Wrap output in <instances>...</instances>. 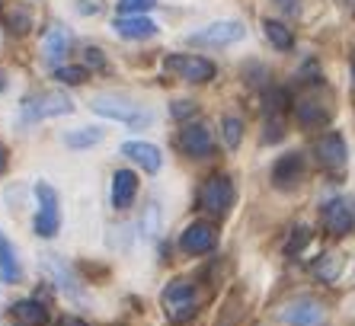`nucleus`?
Masks as SVG:
<instances>
[{
  "label": "nucleus",
  "mask_w": 355,
  "mask_h": 326,
  "mask_svg": "<svg viewBox=\"0 0 355 326\" xmlns=\"http://www.w3.org/2000/svg\"><path fill=\"white\" fill-rule=\"evenodd\" d=\"M93 112L106 115V119H116V122H125L132 128H141V125L150 122V112L144 106H135L132 99L116 96V93H99L93 96Z\"/></svg>",
  "instance_id": "7ed1b4c3"
},
{
  "label": "nucleus",
  "mask_w": 355,
  "mask_h": 326,
  "mask_svg": "<svg viewBox=\"0 0 355 326\" xmlns=\"http://www.w3.org/2000/svg\"><path fill=\"white\" fill-rule=\"evenodd\" d=\"M74 112V103L58 90H49V93H33V96L23 99L19 106V122L23 125H35V122H45V119H55V115H71Z\"/></svg>",
  "instance_id": "f03ea898"
},
{
  "label": "nucleus",
  "mask_w": 355,
  "mask_h": 326,
  "mask_svg": "<svg viewBox=\"0 0 355 326\" xmlns=\"http://www.w3.org/2000/svg\"><path fill=\"white\" fill-rule=\"evenodd\" d=\"M231 205H234V186L227 176H211V180H205V186L198 192V208H202V212L211 214V218H224Z\"/></svg>",
  "instance_id": "0eeeda50"
},
{
  "label": "nucleus",
  "mask_w": 355,
  "mask_h": 326,
  "mask_svg": "<svg viewBox=\"0 0 355 326\" xmlns=\"http://www.w3.org/2000/svg\"><path fill=\"white\" fill-rule=\"evenodd\" d=\"M352 80H355V65H352Z\"/></svg>",
  "instance_id": "f704fd0d"
},
{
  "label": "nucleus",
  "mask_w": 355,
  "mask_h": 326,
  "mask_svg": "<svg viewBox=\"0 0 355 326\" xmlns=\"http://www.w3.org/2000/svg\"><path fill=\"white\" fill-rule=\"evenodd\" d=\"M19 275H23V269H19L17 250H13V243L7 240V234H0V278H3V282H17Z\"/></svg>",
  "instance_id": "4be33fe9"
},
{
  "label": "nucleus",
  "mask_w": 355,
  "mask_h": 326,
  "mask_svg": "<svg viewBox=\"0 0 355 326\" xmlns=\"http://www.w3.org/2000/svg\"><path fill=\"white\" fill-rule=\"evenodd\" d=\"M122 154L128 157V160H135L138 166H144V173H157L160 163H164L160 151L154 144H148V141H125V144H122Z\"/></svg>",
  "instance_id": "dca6fc26"
},
{
  "label": "nucleus",
  "mask_w": 355,
  "mask_h": 326,
  "mask_svg": "<svg viewBox=\"0 0 355 326\" xmlns=\"http://www.w3.org/2000/svg\"><path fill=\"white\" fill-rule=\"evenodd\" d=\"M295 115L304 128H320V125H327V119H330V112H327L320 103H314V99H301L295 106Z\"/></svg>",
  "instance_id": "412c9836"
},
{
  "label": "nucleus",
  "mask_w": 355,
  "mask_h": 326,
  "mask_svg": "<svg viewBox=\"0 0 355 326\" xmlns=\"http://www.w3.org/2000/svg\"><path fill=\"white\" fill-rule=\"evenodd\" d=\"M301 176H304V157H301V154H285V157H279V160H275L272 182L279 189H295Z\"/></svg>",
  "instance_id": "2eb2a0df"
},
{
  "label": "nucleus",
  "mask_w": 355,
  "mask_h": 326,
  "mask_svg": "<svg viewBox=\"0 0 355 326\" xmlns=\"http://www.w3.org/2000/svg\"><path fill=\"white\" fill-rule=\"evenodd\" d=\"M307 3H314V0H275V7L285 10L288 17H297V19L307 17Z\"/></svg>",
  "instance_id": "c85d7f7f"
},
{
  "label": "nucleus",
  "mask_w": 355,
  "mask_h": 326,
  "mask_svg": "<svg viewBox=\"0 0 355 326\" xmlns=\"http://www.w3.org/2000/svg\"><path fill=\"white\" fill-rule=\"evenodd\" d=\"M0 23H3V29H7L10 35H29V29H33V23H35L33 7L23 3V0L7 3V7H0Z\"/></svg>",
  "instance_id": "4468645a"
},
{
  "label": "nucleus",
  "mask_w": 355,
  "mask_h": 326,
  "mask_svg": "<svg viewBox=\"0 0 355 326\" xmlns=\"http://www.w3.org/2000/svg\"><path fill=\"white\" fill-rule=\"evenodd\" d=\"M71 45H74V39H71V33H67L64 26H51V29H45V35H42V61L49 67H61V61H64L67 51H71Z\"/></svg>",
  "instance_id": "ddd939ff"
},
{
  "label": "nucleus",
  "mask_w": 355,
  "mask_h": 326,
  "mask_svg": "<svg viewBox=\"0 0 355 326\" xmlns=\"http://www.w3.org/2000/svg\"><path fill=\"white\" fill-rule=\"evenodd\" d=\"M45 272H49V275L55 278V282H58L61 291H67L71 298H80V285L74 282L71 269H67V266L58 259V256H45Z\"/></svg>",
  "instance_id": "6ab92c4d"
},
{
  "label": "nucleus",
  "mask_w": 355,
  "mask_h": 326,
  "mask_svg": "<svg viewBox=\"0 0 355 326\" xmlns=\"http://www.w3.org/2000/svg\"><path fill=\"white\" fill-rule=\"evenodd\" d=\"M205 304L202 291H198L196 282H186V278H176L170 285L164 288L160 294V307H164V317L170 323H186L198 314V307Z\"/></svg>",
  "instance_id": "f257e3e1"
},
{
  "label": "nucleus",
  "mask_w": 355,
  "mask_h": 326,
  "mask_svg": "<svg viewBox=\"0 0 355 326\" xmlns=\"http://www.w3.org/2000/svg\"><path fill=\"white\" fill-rule=\"evenodd\" d=\"M116 33L122 39H150V35H157V23L148 17H116Z\"/></svg>",
  "instance_id": "a211bd4d"
},
{
  "label": "nucleus",
  "mask_w": 355,
  "mask_h": 326,
  "mask_svg": "<svg viewBox=\"0 0 355 326\" xmlns=\"http://www.w3.org/2000/svg\"><path fill=\"white\" fill-rule=\"evenodd\" d=\"M173 119H189V115H196V106L192 103H173Z\"/></svg>",
  "instance_id": "2f4dec72"
},
{
  "label": "nucleus",
  "mask_w": 355,
  "mask_h": 326,
  "mask_svg": "<svg viewBox=\"0 0 355 326\" xmlns=\"http://www.w3.org/2000/svg\"><path fill=\"white\" fill-rule=\"evenodd\" d=\"M61 326H90V323H83L80 317H64L61 320Z\"/></svg>",
  "instance_id": "473e14b6"
},
{
  "label": "nucleus",
  "mask_w": 355,
  "mask_h": 326,
  "mask_svg": "<svg viewBox=\"0 0 355 326\" xmlns=\"http://www.w3.org/2000/svg\"><path fill=\"white\" fill-rule=\"evenodd\" d=\"M164 71L180 77L186 83H208L215 77V65L202 55H182V51H173V55L164 58Z\"/></svg>",
  "instance_id": "20e7f679"
},
{
  "label": "nucleus",
  "mask_w": 355,
  "mask_h": 326,
  "mask_svg": "<svg viewBox=\"0 0 355 326\" xmlns=\"http://www.w3.org/2000/svg\"><path fill=\"white\" fill-rule=\"evenodd\" d=\"M320 224H323V230H327V234L346 237L349 230L355 228L352 202H349V198H330V202H323V208H320Z\"/></svg>",
  "instance_id": "1a4fd4ad"
},
{
  "label": "nucleus",
  "mask_w": 355,
  "mask_h": 326,
  "mask_svg": "<svg viewBox=\"0 0 355 326\" xmlns=\"http://www.w3.org/2000/svg\"><path fill=\"white\" fill-rule=\"evenodd\" d=\"M311 240V230L307 228H295L291 230V240H288V246H285V253L288 256H295V253H301L304 250V243Z\"/></svg>",
  "instance_id": "c756f323"
},
{
  "label": "nucleus",
  "mask_w": 355,
  "mask_h": 326,
  "mask_svg": "<svg viewBox=\"0 0 355 326\" xmlns=\"http://www.w3.org/2000/svg\"><path fill=\"white\" fill-rule=\"evenodd\" d=\"M51 74H55V80L64 83V87H80V83L87 80V67H80V65H61Z\"/></svg>",
  "instance_id": "a878e982"
},
{
  "label": "nucleus",
  "mask_w": 355,
  "mask_h": 326,
  "mask_svg": "<svg viewBox=\"0 0 355 326\" xmlns=\"http://www.w3.org/2000/svg\"><path fill=\"white\" fill-rule=\"evenodd\" d=\"M10 314L17 317L19 326H45V320H49V310L39 301H17Z\"/></svg>",
  "instance_id": "aec40b11"
},
{
  "label": "nucleus",
  "mask_w": 355,
  "mask_h": 326,
  "mask_svg": "<svg viewBox=\"0 0 355 326\" xmlns=\"http://www.w3.org/2000/svg\"><path fill=\"white\" fill-rule=\"evenodd\" d=\"M314 154H317V160H320L323 170H330V173H343V170H346L349 147H346V138H343L339 131H330V135L317 138Z\"/></svg>",
  "instance_id": "9d476101"
},
{
  "label": "nucleus",
  "mask_w": 355,
  "mask_h": 326,
  "mask_svg": "<svg viewBox=\"0 0 355 326\" xmlns=\"http://www.w3.org/2000/svg\"><path fill=\"white\" fill-rule=\"evenodd\" d=\"M154 0H119V17H144Z\"/></svg>",
  "instance_id": "cd10ccee"
},
{
  "label": "nucleus",
  "mask_w": 355,
  "mask_h": 326,
  "mask_svg": "<svg viewBox=\"0 0 355 326\" xmlns=\"http://www.w3.org/2000/svg\"><path fill=\"white\" fill-rule=\"evenodd\" d=\"M176 144H180V151L186 157H208L211 151H215V138H211V131H208L205 125H198V122L182 125Z\"/></svg>",
  "instance_id": "f8f14e48"
},
{
  "label": "nucleus",
  "mask_w": 355,
  "mask_h": 326,
  "mask_svg": "<svg viewBox=\"0 0 355 326\" xmlns=\"http://www.w3.org/2000/svg\"><path fill=\"white\" fill-rule=\"evenodd\" d=\"M99 141H103V131L99 128H77V131H71V135L64 138V144L83 151V147H93V144H99Z\"/></svg>",
  "instance_id": "393cba45"
},
{
  "label": "nucleus",
  "mask_w": 355,
  "mask_h": 326,
  "mask_svg": "<svg viewBox=\"0 0 355 326\" xmlns=\"http://www.w3.org/2000/svg\"><path fill=\"white\" fill-rule=\"evenodd\" d=\"M215 243H218V230H215V224H208V221H196V224H189L180 237L182 253H189V256L211 253Z\"/></svg>",
  "instance_id": "9b49d317"
},
{
  "label": "nucleus",
  "mask_w": 355,
  "mask_h": 326,
  "mask_svg": "<svg viewBox=\"0 0 355 326\" xmlns=\"http://www.w3.org/2000/svg\"><path fill=\"white\" fill-rule=\"evenodd\" d=\"M221 131H224V144H227V147H240V141H243V122H240V119L227 115V119L221 122Z\"/></svg>",
  "instance_id": "bb28decb"
},
{
  "label": "nucleus",
  "mask_w": 355,
  "mask_h": 326,
  "mask_svg": "<svg viewBox=\"0 0 355 326\" xmlns=\"http://www.w3.org/2000/svg\"><path fill=\"white\" fill-rule=\"evenodd\" d=\"M279 320L288 326H323L327 323V307H323V301L304 294V298H291L288 304H282Z\"/></svg>",
  "instance_id": "39448f33"
},
{
  "label": "nucleus",
  "mask_w": 355,
  "mask_h": 326,
  "mask_svg": "<svg viewBox=\"0 0 355 326\" xmlns=\"http://www.w3.org/2000/svg\"><path fill=\"white\" fill-rule=\"evenodd\" d=\"M243 35H247L243 23H237V19H221V23H211V26H205V29L192 33L189 42L192 45H208V49H224V45L240 42Z\"/></svg>",
  "instance_id": "6e6552de"
},
{
  "label": "nucleus",
  "mask_w": 355,
  "mask_h": 326,
  "mask_svg": "<svg viewBox=\"0 0 355 326\" xmlns=\"http://www.w3.org/2000/svg\"><path fill=\"white\" fill-rule=\"evenodd\" d=\"M83 61H87V67H93V71H106V58H103L99 49H83Z\"/></svg>",
  "instance_id": "7c9ffc66"
},
{
  "label": "nucleus",
  "mask_w": 355,
  "mask_h": 326,
  "mask_svg": "<svg viewBox=\"0 0 355 326\" xmlns=\"http://www.w3.org/2000/svg\"><path fill=\"white\" fill-rule=\"evenodd\" d=\"M263 33H266V39L272 42L279 51H288L291 45H295V35H291V29L285 23H279V19H266V23H263Z\"/></svg>",
  "instance_id": "5701e85b"
},
{
  "label": "nucleus",
  "mask_w": 355,
  "mask_h": 326,
  "mask_svg": "<svg viewBox=\"0 0 355 326\" xmlns=\"http://www.w3.org/2000/svg\"><path fill=\"white\" fill-rule=\"evenodd\" d=\"M135 192H138V176H135L132 170H119L116 176H112V205H116L119 212L132 208Z\"/></svg>",
  "instance_id": "f3484780"
},
{
  "label": "nucleus",
  "mask_w": 355,
  "mask_h": 326,
  "mask_svg": "<svg viewBox=\"0 0 355 326\" xmlns=\"http://www.w3.org/2000/svg\"><path fill=\"white\" fill-rule=\"evenodd\" d=\"M7 170V154H3V147H0V173Z\"/></svg>",
  "instance_id": "72a5a7b5"
},
{
  "label": "nucleus",
  "mask_w": 355,
  "mask_h": 326,
  "mask_svg": "<svg viewBox=\"0 0 355 326\" xmlns=\"http://www.w3.org/2000/svg\"><path fill=\"white\" fill-rule=\"evenodd\" d=\"M35 198H39V214H35V234L42 240H51L61 228V212H58V192L49 182H35Z\"/></svg>",
  "instance_id": "423d86ee"
},
{
  "label": "nucleus",
  "mask_w": 355,
  "mask_h": 326,
  "mask_svg": "<svg viewBox=\"0 0 355 326\" xmlns=\"http://www.w3.org/2000/svg\"><path fill=\"white\" fill-rule=\"evenodd\" d=\"M311 269H314V275L320 278V282H336L339 272H343V259H339L336 253H323V256L314 259Z\"/></svg>",
  "instance_id": "b1692460"
}]
</instances>
